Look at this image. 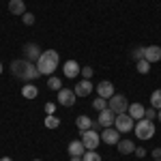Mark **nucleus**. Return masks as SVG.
Masks as SVG:
<instances>
[{
	"mask_svg": "<svg viewBox=\"0 0 161 161\" xmlns=\"http://www.w3.org/2000/svg\"><path fill=\"white\" fill-rule=\"evenodd\" d=\"M60 64V56L56 50H45L37 60V69L41 75H54V71L58 69Z\"/></svg>",
	"mask_w": 161,
	"mask_h": 161,
	"instance_id": "1",
	"label": "nucleus"
},
{
	"mask_svg": "<svg viewBox=\"0 0 161 161\" xmlns=\"http://www.w3.org/2000/svg\"><path fill=\"white\" fill-rule=\"evenodd\" d=\"M136 136L140 140H150V137L155 136V123L148 120V118H142V120H137L136 123Z\"/></svg>",
	"mask_w": 161,
	"mask_h": 161,
	"instance_id": "2",
	"label": "nucleus"
},
{
	"mask_svg": "<svg viewBox=\"0 0 161 161\" xmlns=\"http://www.w3.org/2000/svg\"><path fill=\"white\" fill-rule=\"evenodd\" d=\"M108 108H110L114 114H125V112L129 110V101H127V97L125 95H114V97H110L108 99Z\"/></svg>",
	"mask_w": 161,
	"mask_h": 161,
	"instance_id": "3",
	"label": "nucleus"
},
{
	"mask_svg": "<svg viewBox=\"0 0 161 161\" xmlns=\"http://www.w3.org/2000/svg\"><path fill=\"white\" fill-rule=\"evenodd\" d=\"M114 127L120 131V133H129L133 127H136V120L129 116V112H125V114H116V123Z\"/></svg>",
	"mask_w": 161,
	"mask_h": 161,
	"instance_id": "4",
	"label": "nucleus"
},
{
	"mask_svg": "<svg viewBox=\"0 0 161 161\" xmlns=\"http://www.w3.org/2000/svg\"><path fill=\"white\" fill-rule=\"evenodd\" d=\"M82 142H84L86 150H97L101 142V133H97L95 129H86V131H82Z\"/></svg>",
	"mask_w": 161,
	"mask_h": 161,
	"instance_id": "5",
	"label": "nucleus"
},
{
	"mask_svg": "<svg viewBox=\"0 0 161 161\" xmlns=\"http://www.w3.org/2000/svg\"><path fill=\"white\" fill-rule=\"evenodd\" d=\"M120 131L116 129V127H105L103 131H101V142H105V144H118L120 142Z\"/></svg>",
	"mask_w": 161,
	"mask_h": 161,
	"instance_id": "6",
	"label": "nucleus"
},
{
	"mask_svg": "<svg viewBox=\"0 0 161 161\" xmlns=\"http://www.w3.org/2000/svg\"><path fill=\"white\" fill-rule=\"evenodd\" d=\"M75 95L73 88H62V90H58V103L60 105H64V108H71V105H75Z\"/></svg>",
	"mask_w": 161,
	"mask_h": 161,
	"instance_id": "7",
	"label": "nucleus"
},
{
	"mask_svg": "<svg viewBox=\"0 0 161 161\" xmlns=\"http://www.w3.org/2000/svg\"><path fill=\"white\" fill-rule=\"evenodd\" d=\"M26 67H28V60L26 58H17V60L11 62V73L26 82Z\"/></svg>",
	"mask_w": 161,
	"mask_h": 161,
	"instance_id": "8",
	"label": "nucleus"
},
{
	"mask_svg": "<svg viewBox=\"0 0 161 161\" xmlns=\"http://www.w3.org/2000/svg\"><path fill=\"white\" fill-rule=\"evenodd\" d=\"M97 95H99V97H103V99H110V97H114V95H116L114 84H112L110 80H103V82H99V84H97Z\"/></svg>",
	"mask_w": 161,
	"mask_h": 161,
	"instance_id": "9",
	"label": "nucleus"
},
{
	"mask_svg": "<svg viewBox=\"0 0 161 161\" xmlns=\"http://www.w3.org/2000/svg\"><path fill=\"white\" fill-rule=\"evenodd\" d=\"M41 54H43V52H41V47H39L37 43H26V45H24V58H26V60L37 62Z\"/></svg>",
	"mask_w": 161,
	"mask_h": 161,
	"instance_id": "10",
	"label": "nucleus"
},
{
	"mask_svg": "<svg viewBox=\"0 0 161 161\" xmlns=\"http://www.w3.org/2000/svg\"><path fill=\"white\" fill-rule=\"evenodd\" d=\"M62 73H64V77L73 80V77H77V75L82 73V67H80L75 60H67L64 64H62Z\"/></svg>",
	"mask_w": 161,
	"mask_h": 161,
	"instance_id": "11",
	"label": "nucleus"
},
{
	"mask_svg": "<svg viewBox=\"0 0 161 161\" xmlns=\"http://www.w3.org/2000/svg\"><path fill=\"white\" fill-rule=\"evenodd\" d=\"M97 120H99V125L103 127V129H105V127H114V123H116V114H114L110 108H105L103 112H99V118H97Z\"/></svg>",
	"mask_w": 161,
	"mask_h": 161,
	"instance_id": "12",
	"label": "nucleus"
},
{
	"mask_svg": "<svg viewBox=\"0 0 161 161\" xmlns=\"http://www.w3.org/2000/svg\"><path fill=\"white\" fill-rule=\"evenodd\" d=\"M73 92L77 97H88V95H92V82H90V80H80V82L75 84Z\"/></svg>",
	"mask_w": 161,
	"mask_h": 161,
	"instance_id": "13",
	"label": "nucleus"
},
{
	"mask_svg": "<svg viewBox=\"0 0 161 161\" xmlns=\"http://www.w3.org/2000/svg\"><path fill=\"white\" fill-rule=\"evenodd\" d=\"M144 60H148L150 64L153 62H159L161 60V47L159 45H148L146 52H144Z\"/></svg>",
	"mask_w": 161,
	"mask_h": 161,
	"instance_id": "14",
	"label": "nucleus"
},
{
	"mask_svg": "<svg viewBox=\"0 0 161 161\" xmlns=\"http://www.w3.org/2000/svg\"><path fill=\"white\" fill-rule=\"evenodd\" d=\"M69 155L71 157H82L84 153H86V146H84V142L82 140H73V142H69Z\"/></svg>",
	"mask_w": 161,
	"mask_h": 161,
	"instance_id": "15",
	"label": "nucleus"
},
{
	"mask_svg": "<svg viewBox=\"0 0 161 161\" xmlns=\"http://www.w3.org/2000/svg\"><path fill=\"white\" fill-rule=\"evenodd\" d=\"M129 116L133 118V120H142L144 118V112H146V108L142 105V103H129Z\"/></svg>",
	"mask_w": 161,
	"mask_h": 161,
	"instance_id": "16",
	"label": "nucleus"
},
{
	"mask_svg": "<svg viewBox=\"0 0 161 161\" xmlns=\"http://www.w3.org/2000/svg\"><path fill=\"white\" fill-rule=\"evenodd\" d=\"M9 13H13V15H24L26 13L24 0H9Z\"/></svg>",
	"mask_w": 161,
	"mask_h": 161,
	"instance_id": "17",
	"label": "nucleus"
},
{
	"mask_svg": "<svg viewBox=\"0 0 161 161\" xmlns=\"http://www.w3.org/2000/svg\"><path fill=\"white\" fill-rule=\"evenodd\" d=\"M75 127H77L80 131L92 129V118H90V116H84V114H82V116H77V118H75Z\"/></svg>",
	"mask_w": 161,
	"mask_h": 161,
	"instance_id": "18",
	"label": "nucleus"
},
{
	"mask_svg": "<svg viewBox=\"0 0 161 161\" xmlns=\"http://www.w3.org/2000/svg\"><path fill=\"white\" fill-rule=\"evenodd\" d=\"M116 146H118V153H123V155H131V153L136 150V144H133L131 140H123V137H120V142H118Z\"/></svg>",
	"mask_w": 161,
	"mask_h": 161,
	"instance_id": "19",
	"label": "nucleus"
},
{
	"mask_svg": "<svg viewBox=\"0 0 161 161\" xmlns=\"http://www.w3.org/2000/svg\"><path fill=\"white\" fill-rule=\"evenodd\" d=\"M37 95H39V88L35 84H24L22 86V97L24 99H37Z\"/></svg>",
	"mask_w": 161,
	"mask_h": 161,
	"instance_id": "20",
	"label": "nucleus"
},
{
	"mask_svg": "<svg viewBox=\"0 0 161 161\" xmlns=\"http://www.w3.org/2000/svg\"><path fill=\"white\" fill-rule=\"evenodd\" d=\"M39 69H37V62H30L28 60V67H26V82H35L39 77Z\"/></svg>",
	"mask_w": 161,
	"mask_h": 161,
	"instance_id": "21",
	"label": "nucleus"
},
{
	"mask_svg": "<svg viewBox=\"0 0 161 161\" xmlns=\"http://www.w3.org/2000/svg\"><path fill=\"white\" fill-rule=\"evenodd\" d=\"M45 127H47V129H58V127H60V118L54 116V114L45 116Z\"/></svg>",
	"mask_w": 161,
	"mask_h": 161,
	"instance_id": "22",
	"label": "nucleus"
},
{
	"mask_svg": "<svg viewBox=\"0 0 161 161\" xmlns=\"http://www.w3.org/2000/svg\"><path fill=\"white\" fill-rule=\"evenodd\" d=\"M150 108L161 110V88H159V90H155V92L150 95Z\"/></svg>",
	"mask_w": 161,
	"mask_h": 161,
	"instance_id": "23",
	"label": "nucleus"
},
{
	"mask_svg": "<svg viewBox=\"0 0 161 161\" xmlns=\"http://www.w3.org/2000/svg\"><path fill=\"white\" fill-rule=\"evenodd\" d=\"M136 69H137V73H142V75H146L150 71V62L148 60H144V58H142V60H137L136 62Z\"/></svg>",
	"mask_w": 161,
	"mask_h": 161,
	"instance_id": "24",
	"label": "nucleus"
},
{
	"mask_svg": "<svg viewBox=\"0 0 161 161\" xmlns=\"http://www.w3.org/2000/svg\"><path fill=\"white\" fill-rule=\"evenodd\" d=\"M47 88H50V90H62V82L58 80V77L50 75V80H47Z\"/></svg>",
	"mask_w": 161,
	"mask_h": 161,
	"instance_id": "25",
	"label": "nucleus"
},
{
	"mask_svg": "<svg viewBox=\"0 0 161 161\" xmlns=\"http://www.w3.org/2000/svg\"><path fill=\"white\" fill-rule=\"evenodd\" d=\"M82 161H101V155L95 153V150H86V153L82 155Z\"/></svg>",
	"mask_w": 161,
	"mask_h": 161,
	"instance_id": "26",
	"label": "nucleus"
},
{
	"mask_svg": "<svg viewBox=\"0 0 161 161\" xmlns=\"http://www.w3.org/2000/svg\"><path fill=\"white\" fill-rule=\"evenodd\" d=\"M144 52H146V47H142V45H137V47H133V52H131V58L133 60H142L144 58Z\"/></svg>",
	"mask_w": 161,
	"mask_h": 161,
	"instance_id": "27",
	"label": "nucleus"
},
{
	"mask_svg": "<svg viewBox=\"0 0 161 161\" xmlns=\"http://www.w3.org/2000/svg\"><path fill=\"white\" fill-rule=\"evenodd\" d=\"M92 108L97 112H103L105 108H108V99H103V97H99V99H95L92 101Z\"/></svg>",
	"mask_w": 161,
	"mask_h": 161,
	"instance_id": "28",
	"label": "nucleus"
},
{
	"mask_svg": "<svg viewBox=\"0 0 161 161\" xmlns=\"http://www.w3.org/2000/svg\"><path fill=\"white\" fill-rule=\"evenodd\" d=\"M144 118L155 120V118H157V110H155V108H146V112H144Z\"/></svg>",
	"mask_w": 161,
	"mask_h": 161,
	"instance_id": "29",
	"label": "nucleus"
},
{
	"mask_svg": "<svg viewBox=\"0 0 161 161\" xmlns=\"http://www.w3.org/2000/svg\"><path fill=\"white\" fill-rule=\"evenodd\" d=\"M92 73H95V71H92V67H82V77H84V80H90V77H92Z\"/></svg>",
	"mask_w": 161,
	"mask_h": 161,
	"instance_id": "30",
	"label": "nucleus"
},
{
	"mask_svg": "<svg viewBox=\"0 0 161 161\" xmlns=\"http://www.w3.org/2000/svg\"><path fill=\"white\" fill-rule=\"evenodd\" d=\"M22 19H24L26 26H32V24H35V15H32V13H24V15H22Z\"/></svg>",
	"mask_w": 161,
	"mask_h": 161,
	"instance_id": "31",
	"label": "nucleus"
},
{
	"mask_svg": "<svg viewBox=\"0 0 161 161\" xmlns=\"http://www.w3.org/2000/svg\"><path fill=\"white\" fill-rule=\"evenodd\" d=\"M133 155H136L137 159H144V157H146V150H144V148H136V150H133Z\"/></svg>",
	"mask_w": 161,
	"mask_h": 161,
	"instance_id": "32",
	"label": "nucleus"
},
{
	"mask_svg": "<svg viewBox=\"0 0 161 161\" xmlns=\"http://www.w3.org/2000/svg\"><path fill=\"white\" fill-rule=\"evenodd\" d=\"M54 112H56V105H54V103H45V114L50 116V114H54Z\"/></svg>",
	"mask_w": 161,
	"mask_h": 161,
	"instance_id": "33",
	"label": "nucleus"
},
{
	"mask_svg": "<svg viewBox=\"0 0 161 161\" xmlns=\"http://www.w3.org/2000/svg\"><path fill=\"white\" fill-rule=\"evenodd\" d=\"M153 157H155V159H161V148H155V150H153Z\"/></svg>",
	"mask_w": 161,
	"mask_h": 161,
	"instance_id": "34",
	"label": "nucleus"
},
{
	"mask_svg": "<svg viewBox=\"0 0 161 161\" xmlns=\"http://www.w3.org/2000/svg\"><path fill=\"white\" fill-rule=\"evenodd\" d=\"M69 161H82V157H71Z\"/></svg>",
	"mask_w": 161,
	"mask_h": 161,
	"instance_id": "35",
	"label": "nucleus"
},
{
	"mask_svg": "<svg viewBox=\"0 0 161 161\" xmlns=\"http://www.w3.org/2000/svg\"><path fill=\"white\" fill-rule=\"evenodd\" d=\"M157 120L161 123V110H157Z\"/></svg>",
	"mask_w": 161,
	"mask_h": 161,
	"instance_id": "36",
	"label": "nucleus"
},
{
	"mask_svg": "<svg viewBox=\"0 0 161 161\" xmlns=\"http://www.w3.org/2000/svg\"><path fill=\"white\" fill-rule=\"evenodd\" d=\"M0 161H13V159H11V157H2Z\"/></svg>",
	"mask_w": 161,
	"mask_h": 161,
	"instance_id": "37",
	"label": "nucleus"
},
{
	"mask_svg": "<svg viewBox=\"0 0 161 161\" xmlns=\"http://www.w3.org/2000/svg\"><path fill=\"white\" fill-rule=\"evenodd\" d=\"M2 71H4V67H2V62H0V75H2Z\"/></svg>",
	"mask_w": 161,
	"mask_h": 161,
	"instance_id": "38",
	"label": "nucleus"
},
{
	"mask_svg": "<svg viewBox=\"0 0 161 161\" xmlns=\"http://www.w3.org/2000/svg\"><path fill=\"white\" fill-rule=\"evenodd\" d=\"M32 161H43V159H32Z\"/></svg>",
	"mask_w": 161,
	"mask_h": 161,
	"instance_id": "39",
	"label": "nucleus"
},
{
	"mask_svg": "<svg viewBox=\"0 0 161 161\" xmlns=\"http://www.w3.org/2000/svg\"><path fill=\"white\" fill-rule=\"evenodd\" d=\"M155 161H161V159H155Z\"/></svg>",
	"mask_w": 161,
	"mask_h": 161,
	"instance_id": "40",
	"label": "nucleus"
}]
</instances>
